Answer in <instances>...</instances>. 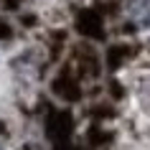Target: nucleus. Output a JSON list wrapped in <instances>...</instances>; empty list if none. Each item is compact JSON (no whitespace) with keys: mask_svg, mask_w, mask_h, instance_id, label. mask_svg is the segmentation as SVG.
I'll list each match as a JSON object with an SVG mask.
<instances>
[{"mask_svg":"<svg viewBox=\"0 0 150 150\" xmlns=\"http://www.w3.org/2000/svg\"><path fill=\"white\" fill-rule=\"evenodd\" d=\"M127 16L137 23H150V0H127Z\"/></svg>","mask_w":150,"mask_h":150,"instance_id":"nucleus-1","label":"nucleus"},{"mask_svg":"<svg viewBox=\"0 0 150 150\" xmlns=\"http://www.w3.org/2000/svg\"><path fill=\"white\" fill-rule=\"evenodd\" d=\"M0 150H5V148H3V145H0Z\"/></svg>","mask_w":150,"mask_h":150,"instance_id":"nucleus-2","label":"nucleus"}]
</instances>
